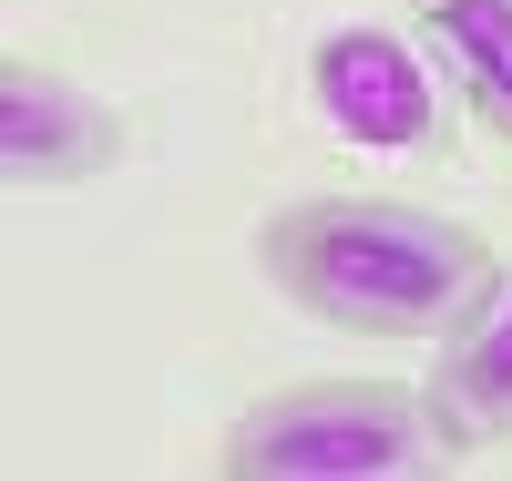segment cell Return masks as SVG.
Returning <instances> with one entry per match:
<instances>
[{
	"mask_svg": "<svg viewBox=\"0 0 512 481\" xmlns=\"http://www.w3.org/2000/svg\"><path fill=\"white\" fill-rule=\"evenodd\" d=\"M113 164H123V113L93 82H72L31 52L0 62V185L11 195H72Z\"/></svg>",
	"mask_w": 512,
	"mask_h": 481,
	"instance_id": "cell-3",
	"label": "cell"
},
{
	"mask_svg": "<svg viewBox=\"0 0 512 481\" xmlns=\"http://www.w3.org/2000/svg\"><path fill=\"white\" fill-rule=\"evenodd\" d=\"M410 21L441 52L461 113L512 154V0H410Z\"/></svg>",
	"mask_w": 512,
	"mask_h": 481,
	"instance_id": "cell-6",
	"label": "cell"
},
{
	"mask_svg": "<svg viewBox=\"0 0 512 481\" xmlns=\"http://www.w3.org/2000/svg\"><path fill=\"white\" fill-rule=\"evenodd\" d=\"M256 277L349 338H441L492 277L482 226L410 195H297L256 226Z\"/></svg>",
	"mask_w": 512,
	"mask_h": 481,
	"instance_id": "cell-1",
	"label": "cell"
},
{
	"mask_svg": "<svg viewBox=\"0 0 512 481\" xmlns=\"http://www.w3.org/2000/svg\"><path fill=\"white\" fill-rule=\"evenodd\" d=\"M308 93H318V113L338 134L369 144V154L441 144V93H431V72H420L390 31H328L308 52Z\"/></svg>",
	"mask_w": 512,
	"mask_h": 481,
	"instance_id": "cell-4",
	"label": "cell"
},
{
	"mask_svg": "<svg viewBox=\"0 0 512 481\" xmlns=\"http://www.w3.org/2000/svg\"><path fill=\"white\" fill-rule=\"evenodd\" d=\"M431 420L451 461L502 451L512 441V256H492V277L472 287V308L441 328V359H431Z\"/></svg>",
	"mask_w": 512,
	"mask_h": 481,
	"instance_id": "cell-5",
	"label": "cell"
},
{
	"mask_svg": "<svg viewBox=\"0 0 512 481\" xmlns=\"http://www.w3.org/2000/svg\"><path fill=\"white\" fill-rule=\"evenodd\" d=\"M216 461L236 481H410L451 471V441L431 420V389L410 379H287L236 410Z\"/></svg>",
	"mask_w": 512,
	"mask_h": 481,
	"instance_id": "cell-2",
	"label": "cell"
}]
</instances>
